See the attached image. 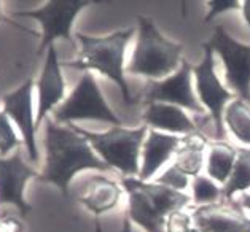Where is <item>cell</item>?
I'll return each mask as SVG.
<instances>
[{
    "label": "cell",
    "instance_id": "obj_22",
    "mask_svg": "<svg viewBox=\"0 0 250 232\" xmlns=\"http://www.w3.org/2000/svg\"><path fill=\"white\" fill-rule=\"evenodd\" d=\"M220 196H223V191L217 186V183L207 176H194L193 180V199L199 205H210L215 204Z\"/></svg>",
    "mask_w": 250,
    "mask_h": 232
},
{
    "label": "cell",
    "instance_id": "obj_16",
    "mask_svg": "<svg viewBox=\"0 0 250 232\" xmlns=\"http://www.w3.org/2000/svg\"><path fill=\"white\" fill-rule=\"evenodd\" d=\"M142 118L145 123L155 129L185 134V135H203L184 110H180L177 105H170V103H148Z\"/></svg>",
    "mask_w": 250,
    "mask_h": 232
},
{
    "label": "cell",
    "instance_id": "obj_28",
    "mask_svg": "<svg viewBox=\"0 0 250 232\" xmlns=\"http://www.w3.org/2000/svg\"><path fill=\"white\" fill-rule=\"evenodd\" d=\"M0 22L10 24V26H13V27H16V29H20V30H24V32H29V34L35 35V34H34V30H30V29H27V27H24V26H21V24H18V22H15V21L7 19V18H5V16H2V13H0Z\"/></svg>",
    "mask_w": 250,
    "mask_h": 232
},
{
    "label": "cell",
    "instance_id": "obj_1",
    "mask_svg": "<svg viewBox=\"0 0 250 232\" xmlns=\"http://www.w3.org/2000/svg\"><path fill=\"white\" fill-rule=\"evenodd\" d=\"M45 150L46 162L39 180L58 186L61 193L69 196L72 178L82 170H110L93 151V146L77 131L75 124L59 126L53 119H46Z\"/></svg>",
    "mask_w": 250,
    "mask_h": 232
},
{
    "label": "cell",
    "instance_id": "obj_25",
    "mask_svg": "<svg viewBox=\"0 0 250 232\" xmlns=\"http://www.w3.org/2000/svg\"><path fill=\"white\" fill-rule=\"evenodd\" d=\"M191 229V216L184 212L170 213L166 219V232H188Z\"/></svg>",
    "mask_w": 250,
    "mask_h": 232
},
{
    "label": "cell",
    "instance_id": "obj_20",
    "mask_svg": "<svg viewBox=\"0 0 250 232\" xmlns=\"http://www.w3.org/2000/svg\"><path fill=\"white\" fill-rule=\"evenodd\" d=\"M225 123L231 134L244 145H250V107L237 99L225 108Z\"/></svg>",
    "mask_w": 250,
    "mask_h": 232
},
{
    "label": "cell",
    "instance_id": "obj_23",
    "mask_svg": "<svg viewBox=\"0 0 250 232\" xmlns=\"http://www.w3.org/2000/svg\"><path fill=\"white\" fill-rule=\"evenodd\" d=\"M21 145H24V142L18 138L13 123L2 108L0 110V157H7L11 151L20 150Z\"/></svg>",
    "mask_w": 250,
    "mask_h": 232
},
{
    "label": "cell",
    "instance_id": "obj_3",
    "mask_svg": "<svg viewBox=\"0 0 250 232\" xmlns=\"http://www.w3.org/2000/svg\"><path fill=\"white\" fill-rule=\"evenodd\" d=\"M127 193V215L147 232H166V219L170 213L182 212L191 202L190 196L158 183H147L134 176L121 180Z\"/></svg>",
    "mask_w": 250,
    "mask_h": 232
},
{
    "label": "cell",
    "instance_id": "obj_2",
    "mask_svg": "<svg viewBox=\"0 0 250 232\" xmlns=\"http://www.w3.org/2000/svg\"><path fill=\"white\" fill-rule=\"evenodd\" d=\"M134 35V29H125L105 37H89L77 34L80 40V53L74 60L64 62V67H72L77 70H96L101 75L117 84L123 94V100L127 105L139 103V97H132L127 81L125 78V51Z\"/></svg>",
    "mask_w": 250,
    "mask_h": 232
},
{
    "label": "cell",
    "instance_id": "obj_15",
    "mask_svg": "<svg viewBox=\"0 0 250 232\" xmlns=\"http://www.w3.org/2000/svg\"><path fill=\"white\" fill-rule=\"evenodd\" d=\"M187 135L177 137V135H166L156 131H151L144 142L142 151V167H140L139 180L147 181L150 180L156 170L160 169L166 161L170 159V156L175 155L179 146L185 142Z\"/></svg>",
    "mask_w": 250,
    "mask_h": 232
},
{
    "label": "cell",
    "instance_id": "obj_13",
    "mask_svg": "<svg viewBox=\"0 0 250 232\" xmlns=\"http://www.w3.org/2000/svg\"><path fill=\"white\" fill-rule=\"evenodd\" d=\"M37 113H35V124L37 129L40 124L46 121V116L50 112H54L64 99L65 94V83L62 72H61V62L58 59L56 48L50 46L46 53L45 65L42 69L39 83H37Z\"/></svg>",
    "mask_w": 250,
    "mask_h": 232
},
{
    "label": "cell",
    "instance_id": "obj_18",
    "mask_svg": "<svg viewBox=\"0 0 250 232\" xmlns=\"http://www.w3.org/2000/svg\"><path fill=\"white\" fill-rule=\"evenodd\" d=\"M204 135H187L185 142L175 151L174 166L188 176H198L204 164Z\"/></svg>",
    "mask_w": 250,
    "mask_h": 232
},
{
    "label": "cell",
    "instance_id": "obj_30",
    "mask_svg": "<svg viewBox=\"0 0 250 232\" xmlns=\"http://www.w3.org/2000/svg\"><path fill=\"white\" fill-rule=\"evenodd\" d=\"M239 205L242 207V209L250 210V194H244V196L239 199Z\"/></svg>",
    "mask_w": 250,
    "mask_h": 232
},
{
    "label": "cell",
    "instance_id": "obj_6",
    "mask_svg": "<svg viewBox=\"0 0 250 232\" xmlns=\"http://www.w3.org/2000/svg\"><path fill=\"white\" fill-rule=\"evenodd\" d=\"M53 118L56 123L64 124H70L75 119H97L115 127L121 126L120 118L107 105L91 72L83 73L72 94L53 112Z\"/></svg>",
    "mask_w": 250,
    "mask_h": 232
},
{
    "label": "cell",
    "instance_id": "obj_10",
    "mask_svg": "<svg viewBox=\"0 0 250 232\" xmlns=\"http://www.w3.org/2000/svg\"><path fill=\"white\" fill-rule=\"evenodd\" d=\"M191 65L182 60V67L175 70L166 80H150L144 89V99L147 103H170L184 107L191 112L201 113L203 107L193 94L191 89Z\"/></svg>",
    "mask_w": 250,
    "mask_h": 232
},
{
    "label": "cell",
    "instance_id": "obj_5",
    "mask_svg": "<svg viewBox=\"0 0 250 232\" xmlns=\"http://www.w3.org/2000/svg\"><path fill=\"white\" fill-rule=\"evenodd\" d=\"M77 131L88 140L110 169H117L126 176L140 174L139 156L147 138V126L139 129H123L121 126H117L102 134L89 132L77 126Z\"/></svg>",
    "mask_w": 250,
    "mask_h": 232
},
{
    "label": "cell",
    "instance_id": "obj_4",
    "mask_svg": "<svg viewBox=\"0 0 250 232\" xmlns=\"http://www.w3.org/2000/svg\"><path fill=\"white\" fill-rule=\"evenodd\" d=\"M139 37L132 59L127 65V72L132 75L148 77L150 80H160L175 72L182 62L184 45L174 43L158 32L153 21L145 16H137Z\"/></svg>",
    "mask_w": 250,
    "mask_h": 232
},
{
    "label": "cell",
    "instance_id": "obj_17",
    "mask_svg": "<svg viewBox=\"0 0 250 232\" xmlns=\"http://www.w3.org/2000/svg\"><path fill=\"white\" fill-rule=\"evenodd\" d=\"M121 188L118 183L107 178V176L96 175L93 176L84 193L80 196V202L93 213L94 216H101L104 213L113 210L121 199Z\"/></svg>",
    "mask_w": 250,
    "mask_h": 232
},
{
    "label": "cell",
    "instance_id": "obj_31",
    "mask_svg": "<svg viewBox=\"0 0 250 232\" xmlns=\"http://www.w3.org/2000/svg\"><path fill=\"white\" fill-rule=\"evenodd\" d=\"M123 232H131V228H129V223H127V219L125 221V228H123Z\"/></svg>",
    "mask_w": 250,
    "mask_h": 232
},
{
    "label": "cell",
    "instance_id": "obj_9",
    "mask_svg": "<svg viewBox=\"0 0 250 232\" xmlns=\"http://www.w3.org/2000/svg\"><path fill=\"white\" fill-rule=\"evenodd\" d=\"M204 46V60L198 67H194L193 73L196 78V89L199 100L203 105L209 108L210 116L215 123L217 138L223 140L225 129H223V110L225 103L233 99V94L220 83L215 75V62H213V51L209 45Z\"/></svg>",
    "mask_w": 250,
    "mask_h": 232
},
{
    "label": "cell",
    "instance_id": "obj_14",
    "mask_svg": "<svg viewBox=\"0 0 250 232\" xmlns=\"http://www.w3.org/2000/svg\"><path fill=\"white\" fill-rule=\"evenodd\" d=\"M191 219L199 232H250V219L241 210L223 204L201 205Z\"/></svg>",
    "mask_w": 250,
    "mask_h": 232
},
{
    "label": "cell",
    "instance_id": "obj_7",
    "mask_svg": "<svg viewBox=\"0 0 250 232\" xmlns=\"http://www.w3.org/2000/svg\"><path fill=\"white\" fill-rule=\"evenodd\" d=\"M94 3L91 0H50L42 8L16 11V18H32L39 21L42 26V40L39 46V54L43 53L53 46V41L56 39L72 40V24H74L78 13L86 8L88 5Z\"/></svg>",
    "mask_w": 250,
    "mask_h": 232
},
{
    "label": "cell",
    "instance_id": "obj_11",
    "mask_svg": "<svg viewBox=\"0 0 250 232\" xmlns=\"http://www.w3.org/2000/svg\"><path fill=\"white\" fill-rule=\"evenodd\" d=\"M40 174L22 159L21 150H16L10 157H0V205H15L21 216L32 212L26 197L24 189L29 180L39 178Z\"/></svg>",
    "mask_w": 250,
    "mask_h": 232
},
{
    "label": "cell",
    "instance_id": "obj_8",
    "mask_svg": "<svg viewBox=\"0 0 250 232\" xmlns=\"http://www.w3.org/2000/svg\"><path fill=\"white\" fill-rule=\"evenodd\" d=\"M212 51L220 54L225 64V78L241 100L249 99L250 91V46L237 43L225 30L217 26L209 43Z\"/></svg>",
    "mask_w": 250,
    "mask_h": 232
},
{
    "label": "cell",
    "instance_id": "obj_24",
    "mask_svg": "<svg viewBox=\"0 0 250 232\" xmlns=\"http://www.w3.org/2000/svg\"><path fill=\"white\" fill-rule=\"evenodd\" d=\"M158 185L167 186L174 191H184V189L188 186V175H185L184 172H180L174 164L169 169H166L163 172V175L156 180Z\"/></svg>",
    "mask_w": 250,
    "mask_h": 232
},
{
    "label": "cell",
    "instance_id": "obj_26",
    "mask_svg": "<svg viewBox=\"0 0 250 232\" xmlns=\"http://www.w3.org/2000/svg\"><path fill=\"white\" fill-rule=\"evenodd\" d=\"M209 15L204 18V22L207 24L209 21H212L213 18L217 15L223 13V11H228V10H237L242 5L239 2H234V0H210L209 2Z\"/></svg>",
    "mask_w": 250,
    "mask_h": 232
},
{
    "label": "cell",
    "instance_id": "obj_19",
    "mask_svg": "<svg viewBox=\"0 0 250 232\" xmlns=\"http://www.w3.org/2000/svg\"><path fill=\"white\" fill-rule=\"evenodd\" d=\"M237 150L223 140H218L209 146V156H207V174L212 180L225 183L229 180L236 162Z\"/></svg>",
    "mask_w": 250,
    "mask_h": 232
},
{
    "label": "cell",
    "instance_id": "obj_27",
    "mask_svg": "<svg viewBox=\"0 0 250 232\" xmlns=\"http://www.w3.org/2000/svg\"><path fill=\"white\" fill-rule=\"evenodd\" d=\"M24 224L13 216L0 218V232H22Z\"/></svg>",
    "mask_w": 250,
    "mask_h": 232
},
{
    "label": "cell",
    "instance_id": "obj_12",
    "mask_svg": "<svg viewBox=\"0 0 250 232\" xmlns=\"http://www.w3.org/2000/svg\"><path fill=\"white\" fill-rule=\"evenodd\" d=\"M32 91H34V80L32 78H27L13 93L3 96V112L8 115L11 123H15L18 126V129H20L24 146L27 148L29 159L32 162H37L39 150H37V140H35L37 124H35L34 108H32Z\"/></svg>",
    "mask_w": 250,
    "mask_h": 232
},
{
    "label": "cell",
    "instance_id": "obj_29",
    "mask_svg": "<svg viewBox=\"0 0 250 232\" xmlns=\"http://www.w3.org/2000/svg\"><path fill=\"white\" fill-rule=\"evenodd\" d=\"M242 11H244V16H246V21H247L249 27H250V0H247V2L242 3Z\"/></svg>",
    "mask_w": 250,
    "mask_h": 232
},
{
    "label": "cell",
    "instance_id": "obj_32",
    "mask_svg": "<svg viewBox=\"0 0 250 232\" xmlns=\"http://www.w3.org/2000/svg\"><path fill=\"white\" fill-rule=\"evenodd\" d=\"M188 232H199V231H198L196 228H191V229H190V231H188Z\"/></svg>",
    "mask_w": 250,
    "mask_h": 232
},
{
    "label": "cell",
    "instance_id": "obj_21",
    "mask_svg": "<svg viewBox=\"0 0 250 232\" xmlns=\"http://www.w3.org/2000/svg\"><path fill=\"white\" fill-rule=\"evenodd\" d=\"M250 188V148L237 150L236 162L229 180L223 188V199L231 200L236 193L247 191Z\"/></svg>",
    "mask_w": 250,
    "mask_h": 232
}]
</instances>
